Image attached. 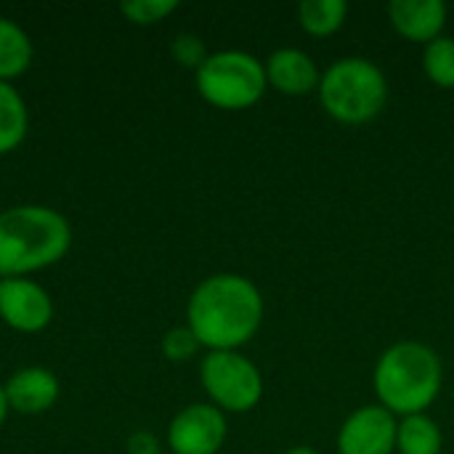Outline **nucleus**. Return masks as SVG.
<instances>
[{
  "label": "nucleus",
  "instance_id": "17",
  "mask_svg": "<svg viewBox=\"0 0 454 454\" xmlns=\"http://www.w3.org/2000/svg\"><path fill=\"white\" fill-rule=\"evenodd\" d=\"M423 72L436 88L454 90V37L442 35L423 45Z\"/></svg>",
  "mask_w": 454,
  "mask_h": 454
},
{
  "label": "nucleus",
  "instance_id": "1",
  "mask_svg": "<svg viewBox=\"0 0 454 454\" xmlns=\"http://www.w3.org/2000/svg\"><path fill=\"white\" fill-rule=\"evenodd\" d=\"M266 303L258 285L242 274H210L189 295L186 327L207 351H239L263 325Z\"/></svg>",
  "mask_w": 454,
  "mask_h": 454
},
{
  "label": "nucleus",
  "instance_id": "18",
  "mask_svg": "<svg viewBox=\"0 0 454 454\" xmlns=\"http://www.w3.org/2000/svg\"><path fill=\"white\" fill-rule=\"evenodd\" d=\"M178 5V0H125L120 3V13L136 27H152L176 13Z\"/></svg>",
  "mask_w": 454,
  "mask_h": 454
},
{
  "label": "nucleus",
  "instance_id": "11",
  "mask_svg": "<svg viewBox=\"0 0 454 454\" xmlns=\"http://www.w3.org/2000/svg\"><path fill=\"white\" fill-rule=\"evenodd\" d=\"M3 388L8 407L19 415H43L61 396L59 378L45 367H21L3 383Z\"/></svg>",
  "mask_w": 454,
  "mask_h": 454
},
{
  "label": "nucleus",
  "instance_id": "5",
  "mask_svg": "<svg viewBox=\"0 0 454 454\" xmlns=\"http://www.w3.org/2000/svg\"><path fill=\"white\" fill-rule=\"evenodd\" d=\"M197 93L215 109L242 112L255 106L269 90L266 67L247 51H215L194 72Z\"/></svg>",
  "mask_w": 454,
  "mask_h": 454
},
{
  "label": "nucleus",
  "instance_id": "22",
  "mask_svg": "<svg viewBox=\"0 0 454 454\" xmlns=\"http://www.w3.org/2000/svg\"><path fill=\"white\" fill-rule=\"evenodd\" d=\"M8 412H11V407H8V399H5V388H3V383H0V426L5 423Z\"/></svg>",
  "mask_w": 454,
  "mask_h": 454
},
{
  "label": "nucleus",
  "instance_id": "3",
  "mask_svg": "<svg viewBox=\"0 0 454 454\" xmlns=\"http://www.w3.org/2000/svg\"><path fill=\"white\" fill-rule=\"evenodd\" d=\"M444 386L439 354L423 340H399L388 346L372 370L378 404L396 418L426 415Z\"/></svg>",
  "mask_w": 454,
  "mask_h": 454
},
{
  "label": "nucleus",
  "instance_id": "2",
  "mask_svg": "<svg viewBox=\"0 0 454 454\" xmlns=\"http://www.w3.org/2000/svg\"><path fill=\"white\" fill-rule=\"evenodd\" d=\"M72 247L69 221L48 205H13L0 213V279L29 277L59 263Z\"/></svg>",
  "mask_w": 454,
  "mask_h": 454
},
{
  "label": "nucleus",
  "instance_id": "24",
  "mask_svg": "<svg viewBox=\"0 0 454 454\" xmlns=\"http://www.w3.org/2000/svg\"><path fill=\"white\" fill-rule=\"evenodd\" d=\"M452 189H454V178H452Z\"/></svg>",
  "mask_w": 454,
  "mask_h": 454
},
{
  "label": "nucleus",
  "instance_id": "16",
  "mask_svg": "<svg viewBox=\"0 0 454 454\" xmlns=\"http://www.w3.org/2000/svg\"><path fill=\"white\" fill-rule=\"evenodd\" d=\"M348 16L346 0H303L298 5V24L311 37L335 35Z\"/></svg>",
  "mask_w": 454,
  "mask_h": 454
},
{
  "label": "nucleus",
  "instance_id": "6",
  "mask_svg": "<svg viewBox=\"0 0 454 454\" xmlns=\"http://www.w3.org/2000/svg\"><path fill=\"white\" fill-rule=\"evenodd\" d=\"M200 383L223 415L253 412L263 399V375L242 351H207L200 362Z\"/></svg>",
  "mask_w": 454,
  "mask_h": 454
},
{
  "label": "nucleus",
  "instance_id": "12",
  "mask_svg": "<svg viewBox=\"0 0 454 454\" xmlns=\"http://www.w3.org/2000/svg\"><path fill=\"white\" fill-rule=\"evenodd\" d=\"M391 27L410 43H434L444 35L450 8L444 0H394L388 5Z\"/></svg>",
  "mask_w": 454,
  "mask_h": 454
},
{
  "label": "nucleus",
  "instance_id": "14",
  "mask_svg": "<svg viewBox=\"0 0 454 454\" xmlns=\"http://www.w3.org/2000/svg\"><path fill=\"white\" fill-rule=\"evenodd\" d=\"M29 130V112L24 96L11 85L0 82V154L16 152Z\"/></svg>",
  "mask_w": 454,
  "mask_h": 454
},
{
  "label": "nucleus",
  "instance_id": "4",
  "mask_svg": "<svg viewBox=\"0 0 454 454\" xmlns=\"http://www.w3.org/2000/svg\"><path fill=\"white\" fill-rule=\"evenodd\" d=\"M317 96L335 122L367 125L388 104V77L372 59L343 56L322 72Z\"/></svg>",
  "mask_w": 454,
  "mask_h": 454
},
{
  "label": "nucleus",
  "instance_id": "20",
  "mask_svg": "<svg viewBox=\"0 0 454 454\" xmlns=\"http://www.w3.org/2000/svg\"><path fill=\"white\" fill-rule=\"evenodd\" d=\"M170 56H173V61L178 67L197 72L210 53H207V45H205V40L200 35H194V32H178L173 37V43H170Z\"/></svg>",
  "mask_w": 454,
  "mask_h": 454
},
{
  "label": "nucleus",
  "instance_id": "23",
  "mask_svg": "<svg viewBox=\"0 0 454 454\" xmlns=\"http://www.w3.org/2000/svg\"><path fill=\"white\" fill-rule=\"evenodd\" d=\"M285 454H319L314 447H306V444H298V447H293V450H287Z\"/></svg>",
  "mask_w": 454,
  "mask_h": 454
},
{
  "label": "nucleus",
  "instance_id": "19",
  "mask_svg": "<svg viewBox=\"0 0 454 454\" xmlns=\"http://www.w3.org/2000/svg\"><path fill=\"white\" fill-rule=\"evenodd\" d=\"M200 348H202V346H200L197 335H194L186 325L170 327V330L162 335V340H160L162 356H165L168 362H173V364H184V362L194 359V356L200 354Z\"/></svg>",
  "mask_w": 454,
  "mask_h": 454
},
{
  "label": "nucleus",
  "instance_id": "10",
  "mask_svg": "<svg viewBox=\"0 0 454 454\" xmlns=\"http://www.w3.org/2000/svg\"><path fill=\"white\" fill-rule=\"evenodd\" d=\"M269 88L282 96H309L319 90L322 72L317 61L301 48H277L263 61Z\"/></svg>",
  "mask_w": 454,
  "mask_h": 454
},
{
  "label": "nucleus",
  "instance_id": "15",
  "mask_svg": "<svg viewBox=\"0 0 454 454\" xmlns=\"http://www.w3.org/2000/svg\"><path fill=\"white\" fill-rule=\"evenodd\" d=\"M444 450V434L439 423L426 415H410L399 418L396 428V452L399 454H442Z\"/></svg>",
  "mask_w": 454,
  "mask_h": 454
},
{
  "label": "nucleus",
  "instance_id": "21",
  "mask_svg": "<svg viewBox=\"0 0 454 454\" xmlns=\"http://www.w3.org/2000/svg\"><path fill=\"white\" fill-rule=\"evenodd\" d=\"M125 450H128V454H162V444H160V439L154 434L136 431V434L128 436Z\"/></svg>",
  "mask_w": 454,
  "mask_h": 454
},
{
  "label": "nucleus",
  "instance_id": "7",
  "mask_svg": "<svg viewBox=\"0 0 454 454\" xmlns=\"http://www.w3.org/2000/svg\"><path fill=\"white\" fill-rule=\"evenodd\" d=\"M226 415L210 402H197L173 415L168 426V450L170 454H218L226 444Z\"/></svg>",
  "mask_w": 454,
  "mask_h": 454
},
{
  "label": "nucleus",
  "instance_id": "8",
  "mask_svg": "<svg viewBox=\"0 0 454 454\" xmlns=\"http://www.w3.org/2000/svg\"><path fill=\"white\" fill-rule=\"evenodd\" d=\"M0 319L21 335L43 333L53 319V301L48 290L29 277L0 279Z\"/></svg>",
  "mask_w": 454,
  "mask_h": 454
},
{
  "label": "nucleus",
  "instance_id": "9",
  "mask_svg": "<svg viewBox=\"0 0 454 454\" xmlns=\"http://www.w3.org/2000/svg\"><path fill=\"white\" fill-rule=\"evenodd\" d=\"M399 418L380 404L354 410L338 431V454H394Z\"/></svg>",
  "mask_w": 454,
  "mask_h": 454
},
{
  "label": "nucleus",
  "instance_id": "13",
  "mask_svg": "<svg viewBox=\"0 0 454 454\" xmlns=\"http://www.w3.org/2000/svg\"><path fill=\"white\" fill-rule=\"evenodd\" d=\"M35 59V45L29 35L8 16H0V82H13L21 77Z\"/></svg>",
  "mask_w": 454,
  "mask_h": 454
}]
</instances>
